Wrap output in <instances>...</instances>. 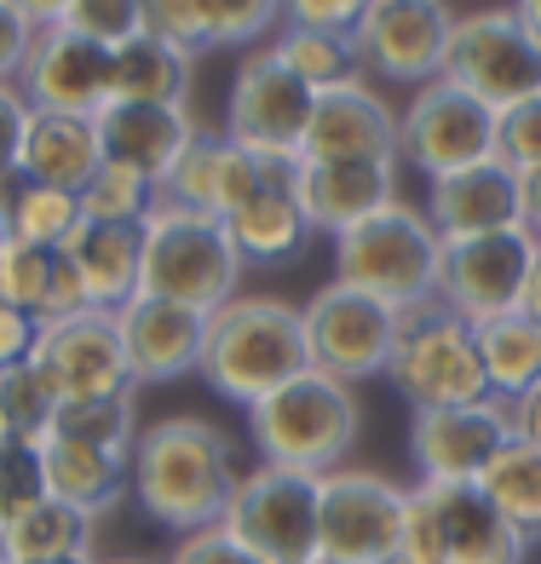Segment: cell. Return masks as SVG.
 I'll use <instances>...</instances> for the list:
<instances>
[{
  "instance_id": "obj_1",
  "label": "cell",
  "mask_w": 541,
  "mask_h": 564,
  "mask_svg": "<svg viewBox=\"0 0 541 564\" xmlns=\"http://www.w3.org/2000/svg\"><path fill=\"white\" fill-rule=\"evenodd\" d=\"M237 478V449L202 415H162L133 438V496L150 519L178 535L219 524Z\"/></svg>"
},
{
  "instance_id": "obj_2",
  "label": "cell",
  "mask_w": 541,
  "mask_h": 564,
  "mask_svg": "<svg viewBox=\"0 0 541 564\" xmlns=\"http://www.w3.org/2000/svg\"><path fill=\"white\" fill-rule=\"evenodd\" d=\"M305 369H312V351H305L300 305L271 300V294H237L208 317L202 380H208L219 398L253 409L260 398L289 387Z\"/></svg>"
},
{
  "instance_id": "obj_3",
  "label": "cell",
  "mask_w": 541,
  "mask_h": 564,
  "mask_svg": "<svg viewBox=\"0 0 541 564\" xmlns=\"http://www.w3.org/2000/svg\"><path fill=\"white\" fill-rule=\"evenodd\" d=\"M357 426H364L357 387H346V380H334L323 369L294 375L289 387H277L271 398L248 409V438L260 449V460L289 467V473H312V478L346 467Z\"/></svg>"
},
{
  "instance_id": "obj_4",
  "label": "cell",
  "mask_w": 541,
  "mask_h": 564,
  "mask_svg": "<svg viewBox=\"0 0 541 564\" xmlns=\"http://www.w3.org/2000/svg\"><path fill=\"white\" fill-rule=\"evenodd\" d=\"M237 282H242V253L230 242L225 219L156 202V214L144 219L139 294L173 300V305H191V312L214 317L225 300H237Z\"/></svg>"
},
{
  "instance_id": "obj_5",
  "label": "cell",
  "mask_w": 541,
  "mask_h": 564,
  "mask_svg": "<svg viewBox=\"0 0 541 564\" xmlns=\"http://www.w3.org/2000/svg\"><path fill=\"white\" fill-rule=\"evenodd\" d=\"M437 260H444V237L432 230L426 208H409L403 196L334 237V282L386 300L392 312L437 294Z\"/></svg>"
},
{
  "instance_id": "obj_6",
  "label": "cell",
  "mask_w": 541,
  "mask_h": 564,
  "mask_svg": "<svg viewBox=\"0 0 541 564\" xmlns=\"http://www.w3.org/2000/svg\"><path fill=\"white\" fill-rule=\"evenodd\" d=\"M386 380L398 387V398L415 409H455V403H484L489 380L478 364V335L467 317H455L444 300H415L398 312V340Z\"/></svg>"
},
{
  "instance_id": "obj_7",
  "label": "cell",
  "mask_w": 541,
  "mask_h": 564,
  "mask_svg": "<svg viewBox=\"0 0 541 564\" xmlns=\"http://www.w3.org/2000/svg\"><path fill=\"white\" fill-rule=\"evenodd\" d=\"M530 542L512 530L478 484H415L403 501V564H524Z\"/></svg>"
},
{
  "instance_id": "obj_8",
  "label": "cell",
  "mask_w": 541,
  "mask_h": 564,
  "mask_svg": "<svg viewBox=\"0 0 541 564\" xmlns=\"http://www.w3.org/2000/svg\"><path fill=\"white\" fill-rule=\"evenodd\" d=\"M260 564H323L317 553V478L289 467H248L219 519Z\"/></svg>"
},
{
  "instance_id": "obj_9",
  "label": "cell",
  "mask_w": 541,
  "mask_h": 564,
  "mask_svg": "<svg viewBox=\"0 0 541 564\" xmlns=\"http://www.w3.org/2000/svg\"><path fill=\"white\" fill-rule=\"evenodd\" d=\"M398 162L421 167L426 178L496 162V110L437 75L409 93V105L398 110Z\"/></svg>"
},
{
  "instance_id": "obj_10",
  "label": "cell",
  "mask_w": 541,
  "mask_h": 564,
  "mask_svg": "<svg viewBox=\"0 0 541 564\" xmlns=\"http://www.w3.org/2000/svg\"><path fill=\"white\" fill-rule=\"evenodd\" d=\"M409 490L386 473L334 467L317 478V553L323 564H380L398 558Z\"/></svg>"
},
{
  "instance_id": "obj_11",
  "label": "cell",
  "mask_w": 541,
  "mask_h": 564,
  "mask_svg": "<svg viewBox=\"0 0 541 564\" xmlns=\"http://www.w3.org/2000/svg\"><path fill=\"white\" fill-rule=\"evenodd\" d=\"M305 323V351H312V369L346 380V387H364V380L386 375L392 364V340H398V312L386 300L346 289V282H328L312 300L300 305Z\"/></svg>"
},
{
  "instance_id": "obj_12",
  "label": "cell",
  "mask_w": 541,
  "mask_h": 564,
  "mask_svg": "<svg viewBox=\"0 0 541 564\" xmlns=\"http://www.w3.org/2000/svg\"><path fill=\"white\" fill-rule=\"evenodd\" d=\"M444 82L467 87L489 110H507L541 87V46L524 35L512 7L461 12L444 46Z\"/></svg>"
},
{
  "instance_id": "obj_13",
  "label": "cell",
  "mask_w": 541,
  "mask_h": 564,
  "mask_svg": "<svg viewBox=\"0 0 541 564\" xmlns=\"http://www.w3.org/2000/svg\"><path fill=\"white\" fill-rule=\"evenodd\" d=\"M312 105H317V93L305 87L271 46H253V53L242 58V69L230 75L219 133L230 144H242V150H260V156H300Z\"/></svg>"
},
{
  "instance_id": "obj_14",
  "label": "cell",
  "mask_w": 541,
  "mask_h": 564,
  "mask_svg": "<svg viewBox=\"0 0 541 564\" xmlns=\"http://www.w3.org/2000/svg\"><path fill=\"white\" fill-rule=\"evenodd\" d=\"M535 237L524 225L512 230H484V237H444L437 260V300L467 323H489L501 312H519L524 276L535 260Z\"/></svg>"
},
{
  "instance_id": "obj_15",
  "label": "cell",
  "mask_w": 541,
  "mask_h": 564,
  "mask_svg": "<svg viewBox=\"0 0 541 564\" xmlns=\"http://www.w3.org/2000/svg\"><path fill=\"white\" fill-rule=\"evenodd\" d=\"M450 30H455L450 0H369V12L351 30V46L364 69L415 93L444 75Z\"/></svg>"
},
{
  "instance_id": "obj_16",
  "label": "cell",
  "mask_w": 541,
  "mask_h": 564,
  "mask_svg": "<svg viewBox=\"0 0 541 564\" xmlns=\"http://www.w3.org/2000/svg\"><path fill=\"white\" fill-rule=\"evenodd\" d=\"M35 364L53 375V387L64 403H87V398H127L139 387L133 364H127V346H121V323L116 312H75L58 323H41V340H35Z\"/></svg>"
},
{
  "instance_id": "obj_17",
  "label": "cell",
  "mask_w": 541,
  "mask_h": 564,
  "mask_svg": "<svg viewBox=\"0 0 541 564\" xmlns=\"http://www.w3.org/2000/svg\"><path fill=\"white\" fill-rule=\"evenodd\" d=\"M512 438L507 403H455V409H415L409 415V460L421 484H478V473Z\"/></svg>"
},
{
  "instance_id": "obj_18",
  "label": "cell",
  "mask_w": 541,
  "mask_h": 564,
  "mask_svg": "<svg viewBox=\"0 0 541 564\" xmlns=\"http://www.w3.org/2000/svg\"><path fill=\"white\" fill-rule=\"evenodd\" d=\"M18 93L35 110H69V116H98L110 105V46L87 35L46 23L30 41V58L18 69Z\"/></svg>"
},
{
  "instance_id": "obj_19",
  "label": "cell",
  "mask_w": 541,
  "mask_h": 564,
  "mask_svg": "<svg viewBox=\"0 0 541 564\" xmlns=\"http://www.w3.org/2000/svg\"><path fill=\"white\" fill-rule=\"evenodd\" d=\"M300 162H398V110L364 75L317 93L300 139Z\"/></svg>"
},
{
  "instance_id": "obj_20",
  "label": "cell",
  "mask_w": 541,
  "mask_h": 564,
  "mask_svg": "<svg viewBox=\"0 0 541 564\" xmlns=\"http://www.w3.org/2000/svg\"><path fill=\"white\" fill-rule=\"evenodd\" d=\"M116 323L139 387H167V380L202 375V346H208V317L202 312L139 294L116 312Z\"/></svg>"
},
{
  "instance_id": "obj_21",
  "label": "cell",
  "mask_w": 541,
  "mask_h": 564,
  "mask_svg": "<svg viewBox=\"0 0 541 564\" xmlns=\"http://www.w3.org/2000/svg\"><path fill=\"white\" fill-rule=\"evenodd\" d=\"M294 191L312 230L340 237L398 202V162H300Z\"/></svg>"
},
{
  "instance_id": "obj_22",
  "label": "cell",
  "mask_w": 541,
  "mask_h": 564,
  "mask_svg": "<svg viewBox=\"0 0 541 564\" xmlns=\"http://www.w3.org/2000/svg\"><path fill=\"white\" fill-rule=\"evenodd\" d=\"M93 121H98V150H105V162L144 173L150 185H162V173L185 156V144L196 139V121H191L185 105H121V98H110Z\"/></svg>"
},
{
  "instance_id": "obj_23",
  "label": "cell",
  "mask_w": 541,
  "mask_h": 564,
  "mask_svg": "<svg viewBox=\"0 0 541 564\" xmlns=\"http://www.w3.org/2000/svg\"><path fill=\"white\" fill-rule=\"evenodd\" d=\"M426 219L437 237H484V230L524 225L519 214V173L507 162H478L467 173H444L426 191Z\"/></svg>"
},
{
  "instance_id": "obj_24",
  "label": "cell",
  "mask_w": 541,
  "mask_h": 564,
  "mask_svg": "<svg viewBox=\"0 0 541 564\" xmlns=\"http://www.w3.org/2000/svg\"><path fill=\"white\" fill-rule=\"evenodd\" d=\"M294 173H300V162H289L277 178H266L237 214H225V230H230V242H237L242 265H294L305 253V242L317 237L305 208H300Z\"/></svg>"
},
{
  "instance_id": "obj_25",
  "label": "cell",
  "mask_w": 541,
  "mask_h": 564,
  "mask_svg": "<svg viewBox=\"0 0 541 564\" xmlns=\"http://www.w3.org/2000/svg\"><path fill=\"white\" fill-rule=\"evenodd\" d=\"M98 167H105V150H98V121L93 116L30 105L23 144H18V173L30 178V185H53V191L82 196Z\"/></svg>"
},
{
  "instance_id": "obj_26",
  "label": "cell",
  "mask_w": 541,
  "mask_h": 564,
  "mask_svg": "<svg viewBox=\"0 0 541 564\" xmlns=\"http://www.w3.org/2000/svg\"><path fill=\"white\" fill-rule=\"evenodd\" d=\"M41 467H46V496L69 501L75 512H110L127 490H133V455H116V449H98V444H75L46 432L41 438Z\"/></svg>"
},
{
  "instance_id": "obj_27",
  "label": "cell",
  "mask_w": 541,
  "mask_h": 564,
  "mask_svg": "<svg viewBox=\"0 0 541 564\" xmlns=\"http://www.w3.org/2000/svg\"><path fill=\"white\" fill-rule=\"evenodd\" d=\"M87 282V300L98 312H121L127 300H139V271H144V225H87L64 242Z\"/></svg>"
},
{
  "instance_id": "obj_28",
  "label": "cell",
  "mask_w": 541,
  "mask_h": 564,
  "mask_svg": "<svg viewBox=\"0 0 541 564\" xmlns=\"http://www.w3.org/2000/svg\"><path fill=\"white\" fill-rule=\"evenodd\" d=\"M191 75H196V58H185L178 46L144 30L133 41L110 46V98H121V105H185Z\"/></svg>"
},
{
  "instance_id": "obj_29",
  "label": "cell",
  "mask_w": 541,
  "mask_h": 564,
  "mask_svg": "<svg viewBox=\"0 0 541 564\" xmlns=\"http://www.w3.org/2000/svg\"><path fill=\"white\" fill-rule=\"evenodd\" d=\"M0 558L7 564H93V519L69 501H35L30 512L0 530Z\"/></svg>"
},
{
  "instance_id": "obj_30",
  "label": "cell",
  "mask_w": 541,
  "mask_h": 564,
  "mask_svg": "<svg viewBox=\"0 0 541 564\" xmlns=\"http://www.w3.org/2000/svg\"><path fill=\"white\" fill-rule=\"evenodd\" d=\"M478 335V364L489 380V398L512 403L541 380V323L530 312H501L489 323H473Z\"/></svg>"
},
{
  "instance_id": "obj_31",
  "label": "cell",
  "mask_w": 541,
  "mask_h": 564,
  "mask_svg": "<svg viewBox=\"0 0 541 564\" xmlns=\"http://www.w3.org/2000/svg\"><path fill=\"white\" fill-rule=\"evenodd\" d=\"M478 490H484V501L496 507L512 530L524 535V542L541 535V449L535 444L507 438L496 449V460L478 473Z\"/></svg>"
},
{
  "instance_id": "obj_32",
  "label": "cell",
  "mask_w": 541,
  "mask_h": 564,
  "mask_svg": "<svg viewBox=\"0 0 541 564\" xmlns=\"http://www.w3.org/2000/svg\"><path fill=\"white\" fill-rule=\"evenodd\" d=\"M266 46H271V53L289 64L312 93L346 87V82H357V75H364L351 35H340V30H300V23H282V30H277Z\"/></svg>"
},
{
  "instance_id": "obj_33",
  "label": "cell",
  "mask_w": 541,
  "mask_h": 564,
  "mask_svg": "<svg viewBox=\"0 0 541 564\" xmlns=\"http://www.w3.org/2000/svg\"><path fill=\"white\" fill-rule=\"evenodd\" d=\"M58 387L53 375H46L35 357H23V364L0 369V438H23V444H41L46 432L58 421Z\"/></svg>"
},
{
  "instance_id": "obj_34",
  "label": "cell",
  "mask_w": 541,
  "mask_h": 564,
  "mask_svg": "<svg viewBox=\"0 0 541 564\" xmlns=\"http://www.w3.org/2000/svg\"><path fill=\"white\" fill-rule=\"evenodd\" d=\"M225 150L230 139L219 133V127H196V139L185 144V156H178L167 173L156 196L173 202V208H196V214H214L219 219V173H225Z\"/></svg>"
},
{
  "instance_id": "obj_35",
  "label": "cell",
  "mask_w": 541,
  "mask_h": 564,
  "mask_svg": "<svg viewBox=\"0 0 541 564\" xmlns=\"http://www.w3.org/2000/svg\"><path fill=\"white\" fill-rule=\"evenodd\" d=\"M156 202L162 196H156V185H150L144 173L105 162L87 178V191H82V219L87 225H144L150 214H156Z\"/></svg>"
},
{
  "instance_id": "obj_36",
  "label": "cell",
  "mask_w": 541,
  "mask_h": 564,
  "mask_svg": "<svg viewBox=\"0 0 541 564\" xmlns=\"http://www.w3.org/2000/svg\"><path fill=\"white\" fill-rule=\"evenodd\" d=\"M58 438H75V444H98V449H116V455H133V438H139V409H133V392L127 398H87V403H64L58 421H53Z\"/></svg>"
},
{
  "instance_id": "obj_37",
  "label": "cell",
  "mask_w": 541,
  "mask_h": 564,
  "mask_svg": "<svg viewBox=\"0 0 541 564\" xmlns=\"http://www.w3.org/2000/svg\"><path fill=\"white\" fill-rule=\"evenodd\" d=\"M53 265H58V248H41V242H23V237H0V300L41 323L46 317V294H53Z\"/></svg>"
},
{
  "instance_id": "obj_38",
  "label": "cell",
  "mask_w": 541,
  "mask_h": 564,
  "mask_svg": "<svg viewBox=\"0 0 541 564\" xmlns=\"http://www.w3.org/2000/svg\"><path fill=\"white\" fill-rule=\"evenodd\" d=\"M75 230H82V196L53 191V185H23L18 214H12V230H7V237L41 242V248H64V242L75 237Z\"/></svg>"
},
{
  "instance_id": "obj_39",
  "label": "cell",
  "mask_w": 541,
  "mask_h": 564,
  "mask_svg": "<svg viewBox=\"0 0 541 564\" xmlns=\"http://www.w3.org/2000/svg\"><path fill=\"white\" fill-rule=\"evenodd\" d=\"M208 46H266L282 30V0H196Z\"/></svg>"
},
{
  "instance_id": "obj_40",
  "label": "cell",
  "mask_w": 541,
  "mask_h": 564,
  "mask_svg": "<svg viewBox=\"0 0 541 564\" xmlns=\"http://www.w3.org/2000/svg\"><path fill=\"white\" fill-rule=\"evenodd\" d=\"M35 501H46V467H41V444L23 438H0V530L18 512H30Z\"/></svg>"
},
{
  "instance_id": "obj_41",
  "label": "cell",
  "mask_w": 541,
  "mask_h": 564,
  "mask_svg": "<svg viewBox=\"0 0 541 564\" xmlns=\"http://www.w3.org/2000/svg\"><path fill=\"white\" fill-rule=\"evenodd\" d=\"M496 162H507L512 173L541 167V87L496 110Z\"/></svg>"
},
{
  "instance_id": "obj_42",
  "label": "cell",
  "mask_w": 541,
  "mask_h": 564,
  "mask_svg": "<svg viewBox=\"0 0 541 564\" xmlns=\"http://www.w3.org/2000/svg\"><path fill=\"white\" fill-rule=\"evenodd\" d=\"M139 30L167 41V46H178L185 58L214 53V46H208V23H202L196 0H139Z\"/></svg>"
},
{
  "instance_id": "obj_43",
  "label": "cell",
  "mask_w": 541,
  "mask_h": 564,
  "mask_svg": "<svg viewBox=\"0 0 541 564\" xmlns=\"http://www.w3.org/2000/svg\"><path fill=\"white\" fill-rule=\"evenodd\" d=\"M58 23L98 46H121L139 35V0H69Z\"/></svg>"
},
{
  "instance_id": "obj_44",
  "label": "cell",
  "mask_w": 541,
  "mask_h": 564,
  "mask_svg": "<svg viewBox=\"0 0 541 564\" xmlns=\"http://www.w3.org/2000/svg\"><path fill=\"white\" fill-rule=\"evenodd\" d=\"M167 564H260V558H253L225 524H208V530L178 535V547L167 553Z\"/></svg>"
},
{
  "instance_id": "obj_45",
  "label": "cell",
  "mask_w": 541,
  "mask_h": 564,
  "mask_svg": "<svg viewBox=\"0 0 541 564\" xmlns=\"http://www.w3.org/2000/svg\"><path fill=\"white\" fill-rule=\"evenodd\" d=\"M364 12H369V0H282V23H300V30H340V35H351Z\"/></svg>"
},
{
  "instance_id": "obj_46",
  "label": "cell",
  "mask_w": 541,
  "mask_h": 564,
  "mask_svg": "<svg viewBox=\"0 0 541 564\" xmlns=\"http://www.w3.org/2000/svg\"><path fill=\"white\" fill-rule=\"evenodd\" d=\"M35 340H41V323L30 312H18V305L0 300V369L23 364V357L35 351Z\"/></svg>"
},
{
  "instance_id": "obj_47",
  "label": "cell",
  "mask_w": 541,
  "mask_h": 564,
  "mask_svg": "<svg viewBox=\"0 0 541 564\" xmlns=\"http://www.w3.org/2000/svg\"><path fill=\"white\" fill-rule=\"evenodd\" d=\"M23 121H30V98L18 93V82H0V173L18 167Z\"/></svg>"
},
{
  "instance_id": "obj_48",
  "label": "cell",
  "mask_w": 541,
  "mask_h": 564,
  "mask_svg": "<svg viewBox=\"0 0 541 564\" xmlns=\"http://www.w3.org/2000/svg\"><path fill=\"white\" fill-rule=\"evenodd\" d=\"M507 421H512V438H524V444L541 449V380L507 403Z\"/></svg>"
},
{
  "instance_id": "obj_49",
  "label": "cell",
  "mask_w": 541,
  "mask_h": 564,
  "mask_svg": "<svg viewBox=\"0 0 541 564\" xmlns=\"http://www.w3.org/2000/svg\"><path fill=\"white\" fill-rule=\"evenodd\" d=\"M519 214H524V230L541 242V167L519 173Z\"/></svg>"
},
{
  "instance_id": "obj_50",
  "label": "cell",
  "mask_w": 541,
  "mask_h": 564,
  "mask_svg": "<svg viewBox=\"0 0 541 564\" xmlns=\"http://www.w3.org/2000/svg\"><path fill=\"white\" fill-rule=\"evenodd\" d=\"M23 185H30V178H23L18 167L0 173V237L12 230V214H18V196H23Z\"/></svg>"
},
{
  "instance_id": "obj_51",
  "label": "cell",
  "mask_w": 541,
  "mask_h": 564,
  "mask_svg": "<svg viewBox=\"0 0 541 564\" xmlns=\"http://www.w3.org/2000/svg\"><path fill=\"white\" fill-rule=\"evenodd\" d=\"M7 7H12L18 18H30L35 30H46V23H58V18H64L69 0H7Z\"/></svg>"
},
{
  "instance_id": "obj_52",
  "label": "cell",
  "mask_w": 541,
  "mask_h": 564,
  "mask_svg": "<svg viewBox=\"0 0 541 564\" xmlns=\"http://www.w3.org/2000/svg\"><path fill=\"white\" fill-rule=\"evenodd\" d=\"M519 312H530L541 323V248H535V260H530V276H524V300H519Z\"/></svg>"
},
{
  "instance_id": "obj_53",
  "label": "cell",
  "mask_w": 541,
  "mask_h": 564,
  "mask_svg": "<svg viewBox=\"0 0 541 564\" xmlns=\"http://www.w3.org/2000/svg\"><path fill=\"white\" fill-rule=\"evenodd\" d=\"M507 7H512V18L524 23V35L541 46V0H507Z\"/></svg>"
},
{
  "instance_id": "obj_54",
  "label": "cell",
  "mask_w": 541,
  "mask_h": 564,
  "mask_svg": "<svg viewBox=\"0 0 541 564\" xmlns=\"http://www.w3.org/2000/svg\"><path fill=\"white\" fill-rule=\"evenodd\" d=\"M93 564H150V558H93Z\"/></svg>"
},
{
  "instance_id": "obj_55",
  "label": "cell",
  "mask_w": 541,
  "mask_h": 564,
  "mask_svg": "<svg viewBox=\"0 0 541 564\" xmlns=\"http://www.w3.org/2000/svg\"><path fill=\"white\" fill-rule=\"evenodd\" d=\"M380 564H403V558H380Z\"/></svg>"
},
{
  "instance_id": "obj_56",
  "label": "cell",
  "mask_w": 541,
  "mask_h": 564,
  "mask_svg": "<svg viewBox=\"0 0 541 564\" xmlns=\"http://www.w3.org/2000/svg\"><path fill=\"white\" fill-rule=\"evenodd\" d=\"M0 564H7V558H0Z\"/></svg>"
}]
</instances>
